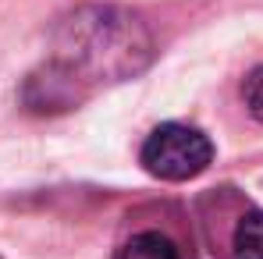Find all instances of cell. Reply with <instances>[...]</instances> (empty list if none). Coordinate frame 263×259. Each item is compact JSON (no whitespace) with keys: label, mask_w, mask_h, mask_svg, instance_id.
Masks as SVG:
<instances>
[{"label":"cell","mask_w":263,"mask_h":259,"mask_svg":"<svg viewBox=\"0 0 263 259\" xmlns=\"http://www.w3.org/2000/svg\"><path fill=\"white\" fill-rule=\"evenodd\" d=\"M235 259H263V210H249L238 216L231 234Z\"/></svg>","instance_id":"cell-5"},{"label":"cell","mask_w":263,"mask_h":259,"mask_svg":"<svg viewBox=\"0 0 263 259\" xmlns=\"http://www.w3.org/2000/svg\"><path fill=\"white\" fill-rule=\"evenodd\" d=\"M89 96V89L82 82H75L61 64L46 61L43 68H36L25 86H22V103L32 114H64L71 107H79Z\"/></svg>","instance_id":"cell-3"},{"label":"cell","mask_w":263,"mask_h":259,"mask_svg":"<svg viewBox=\"0 0 263 259\" xmlns=\"http://www.w3.org/2000/svg\"><path fill=\"white\" fill-rule=\"evenodd\" d=\"M242 99H246V107H249V114L263 121V64L256 71H249V78H246V86H242Z\"/></svg>","instance_id":"cell-6"},{"label":"cell","mask_w":263,"mask_h":259,"mask_svg":"<svg viewBox=\"0 0 263 259\" xmlns=\"http://www.w3.org/2000/svg\"><path fill=\"white\" fill-rule=\"evenodd\" d=\"M142 167L160 181H189L210 167L214 146L199 128L189 125H160L149 131L139 153Z\"/></svg>","instance_id":"cell-2"},{"label":"cell","mask_w":263,"mask_h":259,"mask_svg":"<svg viewBox=\"0 0 263 259\" xmlns=\"http://www.w3.org/2000/svg\"><path fill=\"white\" fill-rule=\"evenodd\" d=\"M114 259H181L178 245L160 231H139L114 252Z\"/></svg>","instance_id":"cell-4"},{"label":"cell","mask_w":263,"mask_h":259,"mask_svg":"<svg viewBox=\"0 0 263 259\" xmlns=\"http://www.w3.org/2000/svg\"><path fill=\"white\" fill-rule=\"evenodd\" d=\"M53 64L92 92L107 82H125L153 61L149 29L121 7H82L53 32Z\"/></svg>","instance_id":"cell-1"}]
</instances>
